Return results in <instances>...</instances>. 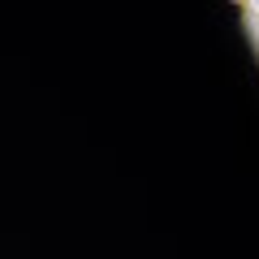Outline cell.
Segmentation results:
<instances>
[{
	"label": "cell",
	"mask_w": 259,
	"mask_h": 259,
	"mask_svg": "<svg viewBox=\"0 0 259 259\" xmlns=\"http://www.w3.org/2000/svg\"><path fill=\"white\" fill-rule=\"evenodd\" d=\"M229 5H238V9H242V5H250V0H229Z\"/></svg>",
	"instance_id": "6da1fadb"
},
{
	"label": "cell",
	"mask_w": 259,
	"mask_h": 259,
	"mask_svg": "<svg viewBox=\"0 0 259 259\" xmlns=\"http://www.w3.org/2000/svg\"><path fill=\"white\" fill-rule=\"evenodd\" d=\"M250 5H255V9H259V0H250Z\"/></svg>",
	"instance_id": "7a4b0ae2"
}]
</instances>
